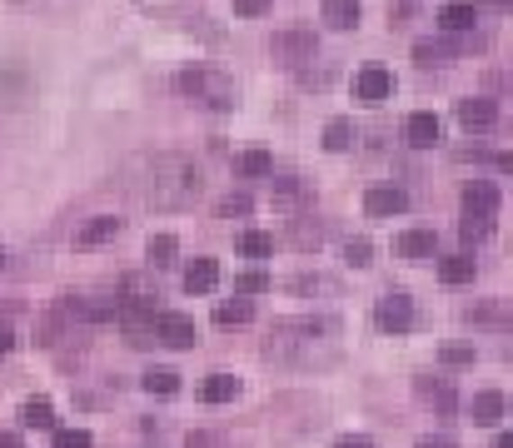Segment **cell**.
<instances>
[{"label": "cell", "mask_w": 513, "mask_h": 448, "mask_svg": "<svg viewBox=\"0 0 513 448\" xmlns=\"http://www.w3.org/2000/svg\"><path fill=\"white\" fill-rule=\"evenodd\" d=\"M265 359L289 363V369H329L339 359V324L324 319V314L274 324V334L265 344Z\"/></svg>", "instance_id": "1"}, {"label": "cell", "mask_w": 513, "mask_h": 448, "mask_svg": "<svg viewBox=\"0 0 513 448\" xmlns=\"http://www.w3.org/2000/svg\"><path fill=\"white\" fill-rule=\"evenodd\" d=\"M140 170L145 180L135 190L150 210H190L204 194V170L190 155H150V160H140Z\"/></svg>", "instance_id": "2"}, {"label": "cell", "mask_w": 513, "mask_h": 448, "mask_svg": "<svg viewBox=\"0 0 513 448\" xmlns=\"http://www.w3.org/2000/svg\"><path fill=\"white\" fill-rule=\"evenodd\" d=\"M175 85H180V95H190L194 105H204V110H235V100H239L235 80L220 75V70H210V65H190V70H180Z\"/></svg>", "instance_id": "3"}, {"label": "cell", "mask_w": 513, "mask_h": 448, "mask_svg": "<svg viewBox=\"0 0 513 448\" xmlns=\"http://www.w3.org/2000/svg\"><path fill=\"white\" fill-rule=\"evenodd\" d=\"M269 55H274L279 65H289V70H304V65L320 55V35L300 31V25H294V31H274L269 35Z\"/></svg>", "instance_id": "4"}, {"label": "cell", "mask_w": 513, "mask_h": 448, "mask_svg": "<svg viewBox=\"0 0 513 448\" xmlns=\"http://www.w3.org/2000/svg\"><path fill=\"white\" fill-rule=\"evenodd\" d=\"M374 324L389 329V334H409L414 329V299H409L404 289H389V294L374 304Z\"/></svg>", "instance_id": "5"}, {"label": "cell", "mask_w": 513, "mask_h": 448, "mask_svg": "<svg viewBox=\"0 0 513 448\" xmlns=\"http://www.w3.org/2000/svg\"><path fill=\"white\" fill-rule=\"evenodd\" d=\"M389 95H394V75H389L384 65H364V70L354 75V100H364V105H384Z\"/></svg>", "instance_id": "6"}, {"label": "cell", "mask_w": 513, "mask_h": 448, "mask_svg": "<svg viewBox=\"0 0 513 448\" xmlns=\"http://www.w3.org/2000/svg\"><path fill=\"white\" fill-rule=\"evenodd\" d=\"M364 210L374 214V220H394V214L409 210V190L404 184H374V190L364 194Z\"/></svg>", "instance_id": "7"}, {"label": "cell", "mask_w": 513, "mask_h": 448, "mask_svg": "<svg viewBox=\"0 0 513 448\" xmlns=\"http://www.w3.org/2000/svg\"><path fill=\"white\" fill-rule=\"evenodd\" d=\"M155 339L170 344V349H190V344L200 339V329H194L190 314H160V319H155Z\"/></svg>", "instance_id": "8"}, {"label": "cell", "mask_w": 513, "mask_h": 448, "mask_svg": "<svg viewBox=\"0 0 513 448\" xmlns=\"http://www.w3.org/2000/svg\"><path fill=\"white\" fill-rule=\"evenodd\" d=\"M459 125L464 130H493L499 125V100H489V95L459 100Z\"/></svg>", "instance_id": "9"}, {"label": "cell", "mask_w": 513, "mask_h": 448, "mask_svg": "<svg viewBox=\"0 0 513 448\" xmlns=\"http://www.w3.org/2000/svg\"><path fill=\"white\" fill-rule=\"evenodd\" d=\"M438 135H444V125H438V115H434V110H414V115L404 120V139H409L414 149L438 145Z\"/></svg>", "instance_id": "10"}, {"label": "cell", "mask_w": 513, "mask_h": 448, "mask_svg": "<svg viewBox=\"0 0 513 448\" xmlns=\"http://www.w3.org/2000/svg\"><path fill=\"white\" fill-rule=\"evenodd\" d=\"M120 229H125V220H115V214H95V220H86L76 229V249H95V245H105V239H115Z\"/></svg>", "instance_id": "11"}, {"label": "cell", "mask_w": 513, "mask_h": 448, "mask_svg": "<svg viewBox=\"0 0 513 448\" xmlns=\"http://www.w3.org/2000/svg\"><path fill=\"white\" fill-rule=\"evenodd\" d=\"M394 255L399 259H434L438 255V235L434 229H404L394 239Z\"/></svg>", "instance_id": "12"}, {"label": "cell", "mask_w": 513, "mask_h": 448, "mask_svg": "<svg viewBox=\"0 0 513 448\" xmlns=\"http://www.w3.org/2000/svg\"><path fill=\"white\" fill-rule=\"evenodd\" d=\"M414 394L424 399V404H434L438 414H454V404H459V394H454L449 379H414Z\"/></svg>", "instance_id": "13"}, {"label": "cell", "mask_w": 513, "mask_h": 448, "mask_svg": "<svg viewBox=\"0 0 513 448\" xmlns=\"http://www.w3.org/2000/svg\"><path fill=\"white\" fill-rule=\"evenodd\" d=\"M473 21H479V0H449V5L438 11V25H444V31H454V35L473 31Z\"/></svg>", "instance_id": "14"}, {"label": "cell", "mask_w": 513, "mask_h": 448, "mask_svg": "<svg viewBox=\"0 0 513 448\" xmlns=\"http://www.w3.org/2000/svg\"><path fill=\"white\" fill-rule=\"evenodd\" d=\"M464 214H499V190H493L489 180H473L469 190H464Z\"/></svg>", "instance_id": "15"}, {"label": "cell", "mask_w": 513, "mask_h": 448, "mask_svg": "<svg viewBox=\"0 0 513 448\" xmlns=\"http://www.w3.org/2000/svg\"><path fill=\"white\" fill-rule=\"evenodd\" d=\"M220 284V264H214V259H190V269H184V289H190V294H210V289Z\"/></svg>", "instance_id": "16"}, {"label": "cell", "mask_w": 513, "mask_h": 448, "mask_svg": "<svg viewBox=\"0 0 513 448\" xmlns=\"http://www.w3.org/2000/svg\"><path fill=\"white\" fill-rule=\"evenodd\" d=\"M473 274H479V259L473 255H444L438 259V279H444V284H469Z\"/></svg>", "instance_id": "17"}, {"label": "cell", "mask_w": 513, "mask_h": 448, "mask_svg": "<svg viewBox=\"0 0 513 448\" xmlns=\"http://www.w3.org/2000/svg\"><path fill=\"white\" fill-rule=\"evenodd\" d=\"M255 319V304H249V299H220V309H214V324H220V329H239V324H249Z\"/></svg>", "instance_id": "18"}, {"label": "cell", "mask_w": 513, "mask_h": 448, "mask_svg": "<svg viewBox=\"0 0 513 448\" xmlns=\"http://www.w3.org/2000/svg\"><path fill=\"white\" fill-rule=\"evenodd\" d=\"M469 414H473V424L493 428V424H499V418H503V394H499V389H483V394H473Z\"/></svg>", "instance_id": "19"}, {"label": "cell", "mask_w": 513, "mask_h": 448, "mask_svg": "<svg viewBox=\"0 0 513 448\" xmlns=\"http://www.w3.org/2000/svg\"><path fill=\"white\" fill-rule=\"evenodd\" d=\"M320 15L334 25V31H354V25H359V0H324Z\"/></svg>", "instance_id": "20"}, {"label": "cell", "mask_w": 513, "mask_h": 448, "mask_svg": "<svg viewBox=\"0 0 513 448\" xmlns=\"http://www.w3.org/2000/svg\"><path fill=\"white\" fill-rule=\"evenodd\" d=\"M235 394H239V379H235V373H210V379H204V389H200L204 404H230Z\"/></svg>", "instance_id": "21"}, {"label": "cell", "mask_w": 513, "mask_h": 448, "mask_svg": "<svg viewBox=\"0 0 513 448\" xmlns=\"http://www.w3.org/2000/svg\"><path fill=\"white\" fill-rule=\"evenodd\" d=\"M469 45H473V40H459V45H449V40H418V45H414V60H418V65H444L454 50H469Z\"/></svg>", "instance_id": "22"}, {"label": "cell", "mask_w": 513, "mask_h": 448, "mask_svg": "<svg viewBox=\"0 0 513 448\" xmlns=\"http://www.w3.org/2000/svg\"><path fill=\"white\" fill-rule=\"evenodd\" d=\"M235 175H245V180H269V175H274V160H269L265 149H245L235 160Z\"/></svg>", "instance_id": "23"}, {"label": "cell", "mask_w": 513, "mask_h": 448, "mask_svg": "<svg viewBox=\"0 0 513 448\" xmlns=\"http://www.w3.org/2000/svg\"><path fill=\"white\" fill-rule=\"evenodd\" d=\"M354 145V120L349 115H334L329 125H324V149H334V155H344V149Z\"/></svg>", "instance_id": "24"}, {"label": "cell", "mask_w": 513, "mask_h": 448, "mask_svg": "<svg viewBox=\"0 0 513 448\" xmlns=\"http://www.w3.org/2000/svg\"><path fill=\"white\" fill-rule=\"evenodd\" d=\"M145 255H150V264H155V269H170V264H175V255H180V239H175V235H150Z\"/></svg>", "instance_id": "25"}, {"label": "cell", "mask_w": 513, "mask_h": 448, "mask_svg": "<svg viewBox=\"0 0 513 448\" xmlns=\"http://www.w3.org/2000/svg\"><path fill=\"white\" fill-rule=\"evenodd\" d=\"M469 324H493V329H508V304L503 299H489V304H473Z\"/></svg>", "instance_id": "26"}, {"label": "cell", "mask_w": 513, "mask_h": 448, "mask_svg": "<svg viewBox=\"0 0 513 448\" xmlns=\"http://www.w3.org/2000/svg\"><path fill=\"white\" fill-rule=\"evenodd\" d=\"M235 245H239V255H249V259H269V255H274V239H269L265 229H245Z\"/></svg>", "instance_id": "27"}, {"label": "cell", "mask_w": 513, "mask_h": 448, "mask_svg": "<svg viewBox=\"0 0 513 448\" xmlns=\"http://www.w3.org/2000/svg\"><path fill=\"white\" fill-rule=\"evenodd\" d=\"M459 235H464V245H483V239L493 235V220H489V214H464Z\"/></svg>", "instance_id": "28"}, {"label": "cell", "mask_w": 513, "mask_h": 448, "mask_svg": "<svg viewBox=\"0 0 513 448\" xmlns=\"http://www.w3.org/2000/svg\"><path fill=\"white\" fill-rule=\"evenodd\" d=\"M274 200L279 204H300V200H310V184H304L300 175H284V180H274Z\"/></svg>", "instance_id": "29"}, {"label": "cell", "mask_w": 513, "mask_h": 448, "mask_svg": "<svg viewBox=\"0 0 513 448\" xmlns=\"http://www.w3.org/2000/svg\"><path fill=\"white\" fill-rule=\"evenodd\" d=\"M21 418H25L31 428H50V424H55V408H50V399H25Z\"/></svg>", "instance_id": "30"}, {"label": "cell", "mask_w": 513, "mask_h": 448, "mask_svg": "<svg viewBox=\"0 0 513 448\" xmlns=\"http://www.w3.org/2000/svg\"><path fill=\"white\" fill-rule=\"evenodd\" d=\"M145 389H150V394H180V373H170V369H150L145 373Z\"/></svg>", "instance_id": "31"}, {"label": "cell", "mask_w": 513, "mask_h": 448, "mask_svg": "<svg viewBox=\"0 0 513 448\" xmlns=\"http://www.w3.org/2000/svg\"><path fill=\"white\" fill-rule=\"evenodd\" d=\"M249 204H255V200H249L245 190H230L225 200L214 204V214H220V220H235V214H249Z\"/></svg>", "instance_id": "32"}, {"label": "cell", "mask_w": 513, "mask_h": 448, "mask_svg": "<svg viewBox=\"0 0 513 448\" xmlns=\"http://www.w3.org/2000/svg\"><path fill=\"white\" fill-rule=\"evenodd\" d=\"M269 289V274L265 269H245V274H235V294L245 299V294H265Z\"/></svg>", "instance_id": "33"}, {"label": "cell", "mask_w": 513, "mask_h": 448, "mask_svg": "<svg viewBox=\"0 0 513 448\" xmlns=\"http://www.w3.org/2000/svg\"><path fill=\"white\" fill-rule=\"evenodd\" d=\"M289 289H294V294H334L339 284H334V279H324V274H300Z\"/></svg>", "instance_id": "34"}, {"label": "cell", "mask_w": 513, "mask_h": 448, "mask_svg": "<svg viewBox=\"0 0 513 448\" xmlns=\"http://www.w3.org/2000/svg\"><path fill=\"white\" fill-rule=\"evenodd\" d=\"M438 363L464 369V363H473V349H469V344H444V349H438Z\"/></svg>", "instance_id": "35"}, {"label": "cell", "mask_w": 513, "mask_h": 448, "mask_svg": "<svg viewBox=\"0 0 513 448\" xmlns=\"http://www.w3.org/2000/svg\"><path fill=\"white\" fill-rule=\"evenodd\" d=\"M369 255H374V245H369V239H349V245H344V259H349L354 269L369 264Z\"/></svg>", "instance_id": "36"}, {"label": "cell", "mask_w": 513, "mask_h": 448, "mask_svg": "<svg viewBox=\"0 0 513 448\" xmlns=\"http://www.w3.org/2000/svg\"><path fill=\"white\" fill-rule=\"evenodd\" d=\"M55 448H90V434L86 428H60V434H55Z\"/></svg>", "instance_id": "37"}, {"label": "cell", "mask_w": 513, "mask_h": 448, "mask_svg": "<svg viewBox=\"0 0 513 448\" xmlns=\"http://www.w3.org/2000/svg\"><path fill=\"white\" fill-rule=\"evenodd\" d=\"M274 0H235V15H245V21H255V15H265Z\"/></svg>", "instance_id": "38"}, {"label": "cell", "mask_w": 513, "mask_h": 448, "mask_svg": "<svg viewBox=\"0 0 513 448\" xmlns=\"http://www.w3.org/2000/svg\"><path fill=\"white\" fill-rule=\"evenodd\" d=\"M320 239H324V229H320V224H314V229H310V224H294V245H304V249H310V245H320Z\"/></svg>", "instance_id": "39"}, {"label": "cell", "mask_w": 513, "mask_h": 448, "mask_svg": "<svg viewBox=\"0 0 513 448\" xmlns=\"http://www.w3.org/2000/svg\"><path fill=\"white\" fill-rule=\"evenodd\" d=\"M334 448H374V438L369 434H344V438H334Z\"/></svg>", "instance_id": "40"}, {"label": "cell", "mask_w": 513, "mask_h": 448, "mask_svg": "<svg viewBox=\"0 0 513 448\" xmlns=\"http://www.w3.org/2000/svg\"><path fill=\"white\" fill-rule=\"evenodd\" d=\"M418 448H454V438L449 434H424V438H418Z\"/></svg>", "instance_id": "41"}, {"label": "cell", "mask_w": 513, "mask_h": 448, "mask_svg": "<svg viewBox=\"0 0 513 448\" xmlns=\"http://www.w3.org/2000/svg\"><path fill=\"white\" fill-rule=\"evenodd\" d=\"M15 349V334H11V324H0V359Z\"/></svg>", "instance_id": "42"}, {"label": "cell", "mask_w": 513, "mask_h": 448, "mask_svg": "<svg viewBox=\"0 0 513 448\" xmlns=\"http://www.w3.org/2000/svg\"><path fill=\"white\" fill-rule=\"evenodd\" d=\"M140 11H170V5H180V0H135Z\"/></svg>", "instance_id": "43"}, {"label": "cell", "mask_w": 513, "mask_h": 448, "mask_svg": "<svg viewBox=\"0 0 513 448\" xmlns=\"http://www.w3.org/2000/svg\"><path fill=\"white\" fill-rule=\"evenodd\" d=\"M184 448H214V438L210 434H190V438H184Z\"/></svg>", "instance_id": "44"}, {"label": "cell", "mask_w": 513, "mask_h": 448, "mask_svg": "<svg viewBox=\"0 0 513 448\" xmlns=\"http://www.w3.org/2000/svg\"><path fill=\"white\" fill-rule=\"evenodd\" d=\"M0 448H21V434H5V428H0Z\"/></svg>", "instance_id": "45"}, {"label": "cell", "mask_w": 513, "mask_h": 448, "mask_svg": "<svg viewBox=\"0 0 513 448\" xmlns=\"http://www.w3.org/2000/svg\"><path fill=\"white\" fill-rule=\"evenodd\" d=\"M493 448H513V434H499V438H493Z\"/></svg>", "instance_id": "46"}, {"label": "cell", "mask_w": 513, "mask_h": 448, "mask_svg": "<svg viewBox=\"0 0 513 448\" xmlns=\"http://www.w3.org/2000/svg\"><path fill=\"white\" fill-rule=\"evenodd\" d=\"M493 5H508V0H493Z\"/></svg>", "instance_id": "47"}, {"label": "cell", "mask_w": 513, "mask_h": 448, "mask_svg": "<svg viewBox=\"0 0 513 448\" xmlns=\"http://www.w3.org/2000/svg\"><path fill=\"white\" fill-rule=\"evenodd\" d=\"M0 264H5V255H0Z\"/></svg>", "instance_id": "48"}]
</instances>
